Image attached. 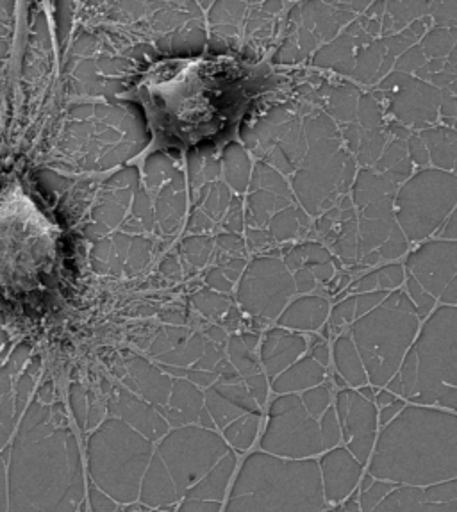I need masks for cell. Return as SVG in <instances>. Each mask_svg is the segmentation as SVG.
I'll return each mask as SVG.
<instances>
[{
  "mask_svg": "<svg viewBox=\"0 0 457 512\" xmlns=\"http://www.w3.org/2000/svg\"><path fill=\"white\" fill-rule=\"evenodd\" d=\"M256 84V68L227 56L168 59L150 68L129 97L147 111L158 147H190L236 125Z\"/></svg>",
  "mask_w": 457,
  "mask_h": 512,
  "instance_id": "cell-1",
  "label": "cell"
},
{
  "mask_svg": "<svg viewBox=\"0 0 457 512\" xmlns=\"http://www.w3.org/2000/svg\"><path fill=\"white\" fill-rule=\"evenodd\" d=\"M81 450L34 404L9 446L8 512H75L84 500Z\"/></svg>",
  "mask_w": 457,
  "mask_h": 512,
  "instance_id": "cell-2",
  "label": "cell"
},
{
  "mask_svg": "<svg viewBox=\"0 0 457 512\" xmlns=\"http://www.w3.org/2000/svg\"><path fill=\"white\" fill-rule=\"evenodd\" d=\"M368 475L418 488L456 479V416L406 409L375 439Z\"/></svg>",
  "mask_w": 457,
  "mask_h": 512,
  "instance_id": "cell-3",
  "label": "cell"
},
{
  "mask_svg": "<svg viewBox=\"0 0 457 512\" xmlns=\"http://www.w3.org/2000/svg\"><path fill=\"white\" fill-rule=\"evenodd\" d=\"M324 505L315 459L256 452L241 464L225 512H322Z\"/></svg>",
  "mask_w": 457,
  "mask_h": 512,
  "instance_id": "cell-4",
  "label": "cell"
},
{
  "mask_svg": "<svg viewBox=\"0 0 457 512\" xmlns=\"http://www.w3.org/2000/svg\"><path fill=\"white\" fill-rule=\"evenodd\" d=\"M175 500L222 502L236 468V455L213 430L184 427L170 432L154 452Z\"/></svg>",
  "mask_w": 457,
  "mask_h": 512,
  "instance_id": "cell-5",
  "label": "cell"
},
{
  "mask_svg": "<svg viewBox=\"0 0 457 512\" xmlns=\"http://www.w3.org/2000/svg\"><path fill=\"white\" fill-rule=\"evenodd\" d=\"M152 454V441L127 423L109 420L88 439V471L93 486L115 502L133 504Z\"/></svg>",
  "mask_w": 457,
  "mask_h": 512,
  "instance_id": "cell-6",
  "label": "cell"
},
{
  "mask_svg": "<svg viewBox=\"0 0 457 512\" xmlns=\"http://www.w3.org/2000/svg\"><path fill=\"white\" fill-rule=\"evenodd\" d=\"M259 445L265 454L283 459H311L324 452L320 423L293 397L283 398L272 407Z\"/></svg>",
  "mask_w": 457,
  "mask_h": 512,
  "instance_id": "cell-7",
  "label": "cell"
},
{
  "mask_svg": "<svg viewBox=\"0 0 457 512\" xmlns=\"http://www.w3.org/2000/svg\"><path fill=\"white\" fill-rule=\"evenodd\" d=\"M356 498L361 512H457V480L418 488L366 475Z\"/></svg>",
  "mask_w": 457,
  "mask_h": 512,
  "instance_id": "cell-8",
  "label": "cell"
},
{
  "mask_svg": "<svg viewBox=\"0 0 457 512\" xmlns=\"http://www.w3.org/2000/svg\"><path fill=\"white\" fill-rule=\"evenodd\" d=\"M340 420L343 439L347 443V450L363 464L370 461V455L375 445V418L374 405L366 404L365 400L345 393L340 397Z\"/></svg>",
  "mask_w": 457,
  "mask_h": 512,
  "instance_id": "cell-9",
  "label": "cell"
},
{
  "mask_svg": "<svg viewBox=\"0 0 457 512\" xmlns=\"http://www.w3.org/2000/svg\"><path fill=\"white\" fill-rule=\"evenodd\" d=\"M325 500L338 504L345 502L358 488L363 466L347 448H333L318 464Z\"/></svg>",
  "mask_w": 457,
  "mask_h": 512,
  "instance_id": "cell-10",
  "label": "cell"
},
{
  "mask_svg": "<svg viewBox=\"0 0 457 512\" xmlns=\"http://www.w3.org/2000/svg\"><path fill=\"white\" fill-rule=\"evenodd\" d=\"M320 430H322V443H324V450H333L336 445L340 443L341 430L340 423L336 420V414L333 411H327L324 420L320 423Z\"/></svg>",
  "mask_w": 457,
  "mask_h": 512,
  "instance_id": "cell-11",
  "label": "cell"
},
{
  "mask_svg": "<svg viewBox=\"0 0 457 512\" xmlns=\"http://www.w3.org/2000/svg\"><path fill=\"white\" fill-rule=\"evenodd\" d=\"M88 496H90V507L93 512H117V502L109 498L104 491H100L97 486L90 484Z\"/></svg>",
  "mask_w": 457,
  "mask_h": 512,
  "instance_id": "cell-12",
  "label": "cell"
},
{
  "mask_svg": "<svg viewBox=\"0 0 457 512\" xmlns=\"http://www.w3.org/2000/svg\"><path fill=\"white\" fill-rule=\"evenodd\" d=\"M222 505L213 500H181L177 512H220Z\"/></svg>",
  "mask_w": 457,
  "mask_h": 512,
  "instance_id": "cell-13",
  "label": "cell"
},
{
  "mask_svg": "<svg viewBox=\"0 0 457 512\" xmlns=\"http://www.w3.org/2000/svg\"><path fill=\"white\" fill-rule=\"evenodd\" d=\"M0 512H8V470L6 450L0 452Z\"/></svg>",
  "mask_w": 457,
  "mask_h": 512,
  "instance_id": "cell-14",
  "label": "cell"
},
{
  "mask_svg": "<svg viewBox=\"0 0 457 512\" xmlns=\"http://www.w3.org/2000/svg\"><path fill=\"white\" fill-rule=\"evenodd\" d=\"M327 512H361V509H359L358 498H356V495H354L352 498L349 496V498L345 500V504Z\"/></svg>",
  "mask_w": 457,
  "mask_h": 512,
  "instance_id": "cell-15",
  "label": "cell"
},
{
  "mask_svg": "<svg viewBox=\"0 0 457 512\" xmlns=\"http://www.w3.org/2000/svg\"><path fill=\"white\" fill-rule=\"evenodd\" d=\"M9 436H11V432L0 427V452H2V450H6V446H8Z\"/></svg>",
  "mask_w": 457,
  "mask_h": 512,
  "instance_id": "cell-16",
  "label": "cell"
}]
</instances>
